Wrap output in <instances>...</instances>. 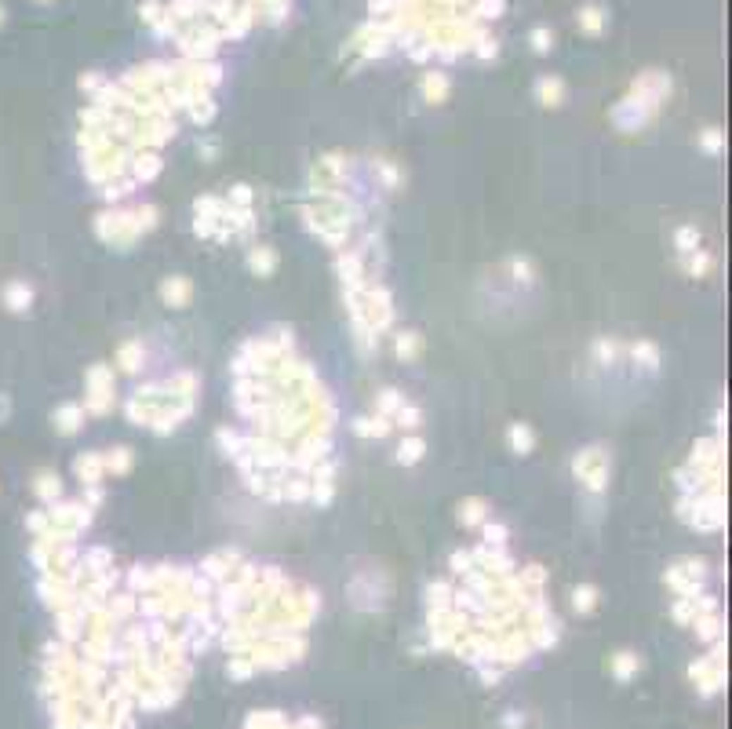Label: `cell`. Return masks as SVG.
Returning a JSON list of instances; mask_svg holds the SVG:
<instances>
[{
  "instance_id": "14",
  "label": "cell",
  "mask_w": 732,
  "mask_h": 729,
  "mask_svg": "<svg viewBox=\"0 0 732 729\" xmlns=\"http://www.w3.org/2000/svg\"><path fill=\"white\" fill-rule=\"evenodd\" d=\"M401 405H404V398H401L397 391H383V394H379V412H383V416H397Z\"/></svg>"
},
{
  "instance_id": "3",
  "label": "cell",
  "mask_w": 732,
  "mask_h": 729,
  "mask_svg": "<svg viewBox=\"0 0 732 729\" xmlns=\"http://www.w3.org/2000/svg\"><path fill=\"white\" fill-rule=\"evenodd\" d=\"M161 295H164V303H171V307H186L190 285L182 281V277H168V281L161 285Z\"/></svg>"
},
{
  "instance_id": "17",
  "label": "cell",
  "mask_w": 732,
  "mask_h": 729,
  "mask_svg": "<svg viewBox=\"0 0 732 729\" xmlns=\"http://www.w3.org/2000/svg\"><path fill=\"white\" fill-rule=\"evenodd\" d=\"M394 419H397L401 427H408V431H412V427H419V419H423V412L416 409V405H408V401H404V405H401V409H397V416H394Z\"/></svg>"
},
{
  "instance_id": "28",
  "label": "cell",
  "mask_w": 732,
  "mask_h": 729,
  "mask_svg": "<svg viewBox=\"0 0 732 729\" xmlns=\"http://www.w3.org/2000/svg\"><path fill=\"white\" fill-rule=\"evenodd\" d=\"M8 416V398H0V419Z\"/></svg>"
},
{
  "instance_id": "11",
  "label": "cell",
  "mask_w": 732,
  "mask_h": 729,
  "mask_svg": "<svg viewBox=\"0 0 732 729\" xmlns=\"http://www.w3.org/2000/svg\"><path fill=\"white\" fill-rule=\"evenodd\" d=\"M685 267H688V274H696V277H700V274H707L710 267H714V259H710V255H707L703 248H696L693 255H685Z\"/></svg>"
},
{
  "instance_id": "18",
  "label": "cell",
  "mask_w": 732,
  "mask_h": 729,
  "mask_svg": "<svg viewBox=\"0 0 732 729\" xmlns=\"http://www.w3.org/2000/svg\"><path fill=\"white\" fill-rule=\"evenodd\" d=\"M397 354H401V357H416V354H419V339H416V332L397 336Z\"/></svg>"
},
{
  "instance_id": "25",
  "label": "cell",
  "mask_w": 732,
  "mask_h": 729,
  "mask_svg": "<svg viewBox=\"0 0 732 729\" xmlns=\"http://www.w3.org/2000/svg\"><path fill=\"white\" fill-rule=\"evenodd\" d=\"M703 146H707V149H714V154H718V149H721V135L714 132V128H710V132L703 135Z\"/></svg>"
},
{
  "instance_id": "15",
  "label": "cell",
  "mask_w": 732,
  "mask_h": 729,
  "mask_svg": "<svg viewBox=\"0 0 732 729\" xmlns=\"http://www.w3.org/2000/svg\"><path fill=\"white\" fill-rule=\"evenodd\" d=\"M33 489H37V496H40V500H48V503H51V500L58 496V478H51V474H40Z\"/></svg>"
},
{
  "instance_id": "12",
  "label": "cell",
  "mask_w": 732,
  "mask_h": 729,
  "mask_svg": "<svg viewBox=\"0 0 732 729\" xmlns=\"http://www.w3.org/2000/svg\"><path fill=\"white\" fill-rule=\"evenodd\" d=\"M459 518H463L466 525H481V522H485V503H481V500H466V503L459 507Z\"/></svg>"
},
{
  "instance_id": "9",
  "label": "cell",
  "mask_w": 732,
  "mask_h": 729,
  "mask_svg": "<svg viewBox=\"0 0 732 729\" xmlns=\"http://www.w3.org/2000/svg\"><path fill=\"white\" fill-rule=\"evenodd\" d=\"M423 438H408V441H401V448H397V460L401 463H416V460H423Z\"/></svg>"
},
{
  "instance_id": "5",
  "label": "cell",
  "mask_w": 732,
  "mask_h": 729,
  "mask_svg": "<svg viewBox=\"0 0 732 729\" xmlns=\"http://www.w3.org/2000/svg\"><path fill=\"white\" fill-rule=\"evenodd\" d=\"M80 419H84V409H80V405H62L58 416H55V423H58L62 434H73L77 427H80Z\"/></svg>"
},
{
  "instance_id": "6",
  "label": "cell",
  "mask_w": 732,
  "mask_h": 729,
  "mask_svg": "<svg viewBox=\"0 0 732 729\" xmlns=\"http://www.w3.org/2000/svg\"><path fill=\"white\" fill-rule=\"evenodd\" d=\"M562 92L565 88H562V80H557V77H543L540 80V99H543V106H557V102H562Z\"/></svg>"
},
{
  "instance_id": "1",
  "label": "cell",
  "mask_w": 732,
  "mask_h": 729,
  "mask_svg": "<svg viewBox=\"0 0 732 729\" xmlns=\"http://www.w3.org/2000/svg\"><path fill=\"white\" fill-rule=\"evenodd\" d=\"M576 474L587 478V489L601 492V485H605V456H601V448H590V453L576 460Z\"/></svg>"
},
{
  "instance_id": "22",
  "label": "cell",
  "mask_w": 732,
  "mask_h": 729,
  "mask_svg": "<svg viewBox=\"0 0 732 729\" xmlns=\"http://www.w3.org/2000/svg\"><path fill=\"white\" fill-rule=\"evenodd\" d=\"M634 668H638V656H634V653H619V656H616V675H619V678H627Z\"/></svg>"
},
{
  "instance_id": "10",
  "label": "cell",
  "mask_w": 732,
  "mask_h": 729,
  "mask_svg": "<svg viewBox=\"0 0 732 729\" xmlns=\"http://www.w3.org/2000/svg\"><path fill=\"white\" fill-rule=\"evenodd\" d=\"M696 245H700V230H696V226H681V230H678V252H681V255H693Z\"/></svg>"
},
{
  "instance_id": "19",
  "label": "cell",
  "mask_w": 732,
  "mask_h": 729,
  "mask_svg": "<svg viewBox=\"0 0 732 729\" xmlns=\"http://www.w3.org/2000/svg\"><path fill=\"white\" fill-rule=\"evenodd\" d=\"M481 525H485V544H488V547H503L507 529H503V525H496V522H481Z\"/></svg>"
},
{
  "instance_id": "27",
  "label": "cell",
  "mask_w": 732,
  "mask_h": 729,
  "mask_svg": "<svg viewBox=\"0 0 732 729\" xmlns=\"http://www.w3.org/2000/svg\"><path fill=\"white\" fill-rule=\"evenodd\" d=\"M99 503H102V489L92 485V489H88V507H99Z\"/></svg>"
},
{
  "instance_id": "8",
  "label": "cell",
  "mask_w": 732,
  "mask_h": 729,
  "mask_svg": "<svg viewBox=\"0 0 732 729\" xmlns=\"http://www.w3.org/2000/svg\"><path fill=\"white\" fill-rule=\"evenodd\" d=\"M248 263H252V270H259V274H270V270L277 267V255H273L270 248H255V252L248 255Z\"/></svg>"
},
{
  "instance_id": "21",
  "label": "cell",
  "mask_w": 732,
  "mask_h": 729,
  "mask_svg": "<svg viewBox=\"0 0 732 729\" xmlns=\"http://www.w3.org/2000/svg\"><path fill=\"white\" fill-rule=\"evenodd\" d=\"M423 92L430 95V99H445V92H448V84H445V77H426V84H423Z\"/></svg>"
},
{
  "instance_id": "13",
  "label": "cell",
  "mask_w": 732,
  "mask_h": 729,
  "mask_svg": "<svg viewBox=\"0 0 732 729\" xmlns=\"http://www.w3.org/2000/svg\"><path fill=\"white\" fill-rule=\"evenodd\" d=\"M572 606H576L579 613H590V609L597 606V591H594V587H576V594H572Z\"/></svg>"
},
{
  "instance_id": "4",
  "label": "cell",
  "mask_w": 732,
  "mask_h": 729,
  "mask_svg": "<svg viewBox=\"0 0 732 729\" xmlns=\"http://www.w3.org/2000/svg\"><path fill=\"white\" fill-rule=\"evenodd\" d=\"M77 474L84 478V485H99L102 482V456H80L77 460Z\"/></svg>"
},
{
  "instance_id": "24",
  "label": "cell",
  "mask_w": 732,
  "mask_h": 729,
  "mask_svg": "<svg viewBox=\"0 0 732 729\" xmlns=\"http://www.w3.org/2000/svg\"><path fill=\"white\" fill-rule=\"evenodd\" d=\"M532 44H535V51H547L550 48V30H535L532 33Z\"/></svg>"
},
{
  "instance_id": "23",
  "label": "cell",
  "mask_w": 732,
  "mask_h": 729,
  "mask_svg": "<svg viewBox=\"0 0 732 729\" xmlns=\"http://www.w3.org/2000/svg\"><path fill=\"white\" fill-rule=\"evenodd\" d=\"M579 23H583V26L594 33V30H601V23H605V18H601V8H583V15H579Z\"/></svg>"
},
{
  "instance_id": "26",
  "label": "cell",
  "mask_w": 732,
  "mask_h": 729,
  "mask_svg": "<svg viewBox=\"0 0 732 729\" xmlns=\"http://www.w3.org/2000/svg\"><path fill=\"white\" fill-rule=\"evenodd\" d=\"M230 197H233L237 204H248V201H252V190H248V186H233V194H230Z\"/></svg>"
},
{
  "instance_id": "29",
  "label": "cell",
  "mask_w": 732,
  "mask_h": 729,
  "mask_svg": "<svg viewBox=\"0 0 732 729\" xmlns=\"http://www.w3.org/2000/svg\"><path fill=\"white\" fill-rule=\"evenodd\" d=\"M0 23H4V8H0Z\"/></svg>"
},
{
  "instance_id": "20",
  "label": "cell",
  "mask_w": 732,
  "mask_h": 729,
  "mask_svg": "<svg viewBox=\"0 0 732 729\" xmlns=\"http://www.w3.org/2000/svg\"><path fill=\"white\" fill-rule=\"evenodd\" d=\"M634 357H645V369H659V354L652 343H638L634 347Z\"/></svg>"
},
{
  "instance_id": "2",
  "label": "cell",
  "mask_w": 732,
  "mask_h": 729,
  "mask_svg": "<svg viewBox=\"0 0 732 729\" xmlns=\"http://www.w3.org/2000/svg\"><path fill=\"white\" fill-rule=\"evenodd\" d=\"M4 303H8V310H26L30 303H33V288L26 285V281H11L8 288H4Z\"/></svg>"
},
{
  "instance_id": "7",
  "label": "cell",
  "mask_w": 732,
  "mask_h": 729,
  "mask_svg": "<svg viewBox=\"0 0 732 729\" xmlns=\"http://www.w3.org/2000/svg\"><path fill=\"white\" fill-rule=\"evenodd\" d=\"M510 445H514V453H521V456L532 448V431H528L525 423H514L510 427Z\"/></svg>"
},
{
  "instance_id": "16",
  "label": "cell",
  "mask_w": 732,
  "mask_h": 729,
  "mask_svg": "<svg viewBox=\"0 0 732 729\" xmlns=\"http://www.w3.org/2000/svg\"><path fill=\"white\" fill-rule=\"evenodd\" d=\"M102 467H110L113 474H124V470L132 467V453H128V448H117L113 456H106V460H102Z\"/></svg>"
}]
</instances>
